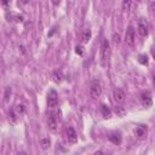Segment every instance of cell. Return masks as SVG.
I'll use <instances>...</instances> for the list:
<instances>
[{
    "mask_svg": "<svg viewBox=\"0 0 155 155\" xmlns=\"http://www.w3.org/2000/svg\"><path fill=\"white\" fill-rule=\"evenodd\" d=\"M109 41L107 39H104L102 41V45H101V64L104 67L105 63H107V59H108V56H109Z\"/></svg>",
    "mask_w": 155,
    "mask_h": 155,
    "instance_id": "1",
    "label": "cell"
},
{
    "mask_svg": "<svg viewBox=\"0 0 155 155\" xmlns=\"http://www.w3.org/2000/svg\"><path fill=\"white\" fill-rule=\"evenodd\" d=\"M102 94V86L98 81H93L90 86V96L93 98V99H97L98 97H101Z\"/></svg>",
    "mask_w": 155,
    "mask_h": 155,
    "instance_id": "2",
    "label": "cell"
},
{
    "mask_svg": "<svg viewBox=\"0 0 155 155\" xmlns=\"http://www.w3.org/2000/svg\"><path fill=\"white\" fill-rule=\"evenodd\" d=\"M148 29H149L148 21H147L144 17H140V18L138 19V33H139L142 36H147V35H148Z\"/></svg>",
    "mask_w": 155,
    "mask_h": 155,
    "instance_id": "3",
    "label": "cell"
},
{
    "mask_svg": "<svg viewBox=\"0 0 155 155\" xmlns=\"http://www.w3.org/2000/svg\"><path fill=\"white\" fill-rule=\"evenodd\" d=\"M58 119L56 117V115L53 114V111L50 114V116H48V120H47V126H48V130L51 131V132H56L57 131V128H58Z\"/></svg>",
    "mask_w": 155,
    "mask_h": 155,
    "instance_id": "4",
    "label": "cell"
},
{
    "mask_svg": "<svg viewBox=\"0 0 155 155\" xmlns=\"http://www.w3.org/2000/svg\"><path fill=\"white\" fill-rule=\"evenodd\" d=\"M47 104L50 108H54L58 104V94L54 90H51L47 94Z\"/></svg>",
    "mask_w": 155,
    "mask_h": 155,
    "instance_id": "5",
    "label": "cell"
},
{
    "mask_svg": "<svg viewBox=\"0 0 155 155\" xmlns=\"http://www.w3.org/2000/svg\"><path fill=\"white\" fill-rule=\"evenodd\" d=\"M134 29L132 27H128V29L126 30L125 33V42L128 45V46H133L134 45Z\"/></svg>",
    "mask_w": 155,
    "mask_h": 155,
    "instance_id": "6",
    "label": "cell"
},
{
    "mask_svg": "<svg viewBox=\"0 0 155 155\" xmlns=\"http://www.w3.org/2000/svg\"><path fill=\"white\" fill-rule=\"evenodd\" d=\"M113 98L117 104H121L125 101V92L122 90H120V88H115L113 91Z\"/></svg>",
    "mask_w": 155,
    "mask_h": 155,
    "instance_id": "7",
    "label": "cell"
},
{
    "mask_svg": "<svg viewBox=\"0 0 155 155\" xmlns=\"http://www.w3.org/2000/svg\"><path fill=\"white\" fill-rule=\"evenodd\" d=\"M140 101H142V104L145 108H150L151 104H153V99H151V96H150L149 92H143L140 94Z\"/></svg>",
    "mask_w": 155,
    "mask_h": 155,
    "instance_id": "8",
    "label": "cell"
},
{
    "mask_svg": "<svg viewBox=\"0 0 155 155\" xmlns=\"http://www.w3.org/2000/svg\"><path fill=\"white\" fill-rule=\"evenodd\" d=\"M67 138L71 144L78 142V134H76V132H75V130L73 127H68L67 128Z\"/></svg>",
    "mask_w": 155,
    "mask_h": 155,
    "instance_id": "9",
    "label": "cell"
},
{
    "mask_svg": "<svg viewBox=\"0 0 155 155\" xmlns=\"http://www.w3.org/2000/svg\"><path fill=\"white\" fill-rule=\"evenodd\" d=\"M145 134H147V126L140 125V126L136 127V130H134V136H136L138 139H143V138L145 137Z\"/></svg>",
    "mask_w": 155,
    "mask_h": 155,
    "instance_id": "10",
    "label": "cell"
},
{
    "mask_svg": "<svg viewBox=\"0 0 155 155\" xmlns=\"http://www.w3.org/2000/svg\"><path fill=\"white\" fill-rule=\"evenodd\" d=\"M108 138H109V140H110L113 144L119 145V144L121 143V134H120L119 132H111V133L108 136Z\"/></svg>",
    "mask_w": 155,
    "mask_h": 155,
    "instance_id": "11",
    "label": "cell"
},
{
    "mask_svg": "<svg viewBox=\"0 0 155 155\" xmlns=\"http://www.w3.org/2000/svg\"><path fill=\"white\" fill-rule=\"evenodd\" d=\"M101 111H102V115H103L105 119H109V117L111 116V111H110V109H109L107 105H104V104L101 105Z\"/></svg>",
    "mask_w": 155,
    "mask_h": 155,
    "instance_id": "12",
    "label": "cell"
},
{
    "mask_svg": "<svg viewBox=\"0 0 155 155\" xmlns=\"http://www.w3.org/2000/svg\"><path fill=\"white\" fill-rule=\"evenodd\" d=\"M90 39H91V30L90 29H86L82 33V35H81V42L82 44H86V42H88Z\"/></svg>",
    "mask_w": 155,
    "mask_h": 155,
    "instance_id": "13",
    "label": "cell"
},
{
    "mask_svg": "<svg viewBox=\"0 0 155 155\" xmlns=\"http://www.w3.org/2000/svg\"><path fill=\"white\" fill-rule=\"evenodd\" d=\"M50 139L47 138V137H45V138H41L40 139V144H41V148L42 149H47L48 147H50Z\"/></svg>",
    "mask_w": 155,
    "mask_h": 155,
    "instance_id": "14",
    "label": "cell"
},
{
    "mask_svg": "<svg viewBox=\"0 0 155 155\" xmlns=\"http://www.w3.org/2000/svg\"><path fill=\"white\" fill-rule=\"evenodd\" d=\"M52 76H53V81H54V82H61L62 79H63V75H62L61 71H54Z\"/></svg>",
    "mask_w": 155,
    "mask_h": 155,
    "instance_id": "15",
    "label": "cell"
},
{
    "mask_svg": "<svg viewBox=\"0 0 155 155\" xmlns=\"http://www.w3.org/2000/svg\"><path fill=\"white\" fill-rule=\"evenodd\" d=\"M138 62L140 64H143V65H147L148 64V57L145 54H139L138 56Z\"/></svg>",
    "mask_w": 155,
    "mask_h": 155,
    "instance_id": "16",
    "label": "cell"
},
{
    "mask_svg": "<svg viewBox=\"0 0 155 155\" xmlns=\"http://www.w3.org/2000/svg\"><path fill=\"white\" fill-rule=\"evenodd\" d=\"M131 4H132V0H122V8L125 11H128L131 7Z\"/></svg>",
    "mask_w": 155,
    "mask_h": 155,
    "instance_id": "17",
    "label": "cell"
},
{
    "mask_svg": "<svg viewBox=\"0 0 155 155\" xmlns=\"http://www.w3.org/2000/svg\"><path fill=\"white\" fill-rule=\"evenodd\" d=\"M16 113H17V115L18 116H21L23 113H24V110H25V108H24V105H22V104H18L17 107H16Z\"/></svg>",
    "mask_w": 155,
    "mask_h": 155,
    "instance_id": "18",
    "label": "cell"
},
{
    "mask_svg": "<svg viewBox=\"0 0 155 155\" xmlns=\"http://www.w3.org/2000/svg\"><path fill=\"white\" fill-rule=\"evenodd\" d=\"M8 115H10L11 121L15 124V122H16V120H17V116H18V115H17V113H16V110H10V114H8Z\"/></svg>",
    "mask_w": 155,
    "mask_h": 155,
    "instance_id": "19",
    "label": "cell"
},
{
    "mask_svg": "<svg viewBox=\"0 0 155 155\" xmlns=\"http://www.w3.org/2000/svg\"><path fill=\"white\" fill-rule=\"evenodd\" d=\"M10 94H11V88H10V87H7V88L5 90V94H4V101H5V102H7V101H8Z\"/></svg>",
    "mask_w": 155,
    "mask_h": 155,
    "instance_id": "20",
    "label": "cell"
},
{
    "mask_svg": "<svg viewBox=\"0 0 155 155\" xmlns=\"http://www.w3.org/2000/svg\"><path fill=\"white\" fill-rule=\"evenodd\" d=\"M113 41H114L115 44H119V42H120V35H119V34H114V35H113Z\"/></svg>",
    "mask_w": 155,
    "mask_h": 155,
    "instance_id": "21",
    "label": "cell"
},
{
    "mask_svg": "<svg viewBox=\"0 0 155 155\" xmlns=\"http://www.w3.org/2000/svg\"><path fill=\"white\" fill-rule=\"evenodd\" d=\"M75 52L81 56V54H82V47H81V46H76V47H75Z\"/></svg>",
    "mask_w": 155,
    "mask_h": 155,
    "instance_id": "22",
    "label": "cell"
},
{
    "mask_svg": "<svg viewBox=\"0 0 155 155\" xmlns=\"http://www.w3.org/2000/svg\"><path fill=\"white\" fill-rule=\"evenodd\" d=\"M115 111H116L119 115H122V114H124V110H121V109H120V107H117V108L115 107Z\"/></svg>",
    "mask_w": 155,
    "mask_h": 155,
    "instance_id": "23",
    "label": "cell"
},
{
    "mask_svg": "<svg viewBox=\"0 0 155 155\" xmlns=\"http://www.w3.org/2000/svg\"><path fill=\"white\" fill-rule=\"evenodd\" d=\"M51 1L53 5H59V2H61V0H51Z\"/></svg>",
    "mask_w": 155,
    "mask_h": 155,
    "instance_id": "24",
    "label": "cell"
},
{
    "mask_svg": "<svg viewBox=\"0 0 155 155\" xmlns=\"http://www.w3.org/2000/svg\"><path fill=\"white\" fill-rule=\"evenodd\" d=\"M151 54H153V58L155 59V47H153V48H151Z\"/></svg>",
    "mask_w": 155,
    "mask_h": 155,
    "instance_id": "25",
    "label": "cell"
}]
</instances>
